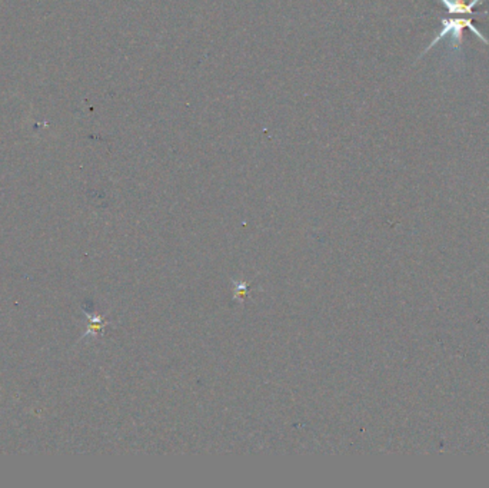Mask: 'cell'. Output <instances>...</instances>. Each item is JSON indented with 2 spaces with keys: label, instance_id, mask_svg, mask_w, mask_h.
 Here are the masks:
<instances>
[{
  "label": "cell",
  "instance_id": "obj_1",
  "mask_svg": "<svg viewBox=\"0 0 489 488\" xmlns=\"http://www.w3.org/2000/svg\"><path fill=\"white\" fill-rule=\"evenodd\" d=\"M441 22H442V30L439 32L438 36H435V38L432 39V42L428 45V47L422 52L421 56L426 55V53L431 49H433L435 45H438L442 39L448 38V36H450V49L454 52L461 50L462 39H464V29L465 28H469L470 30L475 33V36L478 39H481L485 45L489 46V41L485 38V36L482 34V32L475 25H472V21L468 19V17H442Z\"/></svg>",
  "mask_w": 489,
  "mask_h": 488
},
{
  "label": "cell",
  "instance_id": "obj_2",
  "mask_svg": "<svg viewBox=\"0 0 489 488\" xmlns=\"http://www.w3.org/2000/svg\"><path fill=\"white\" fill-rule=\"evenodd\" d=\"M441 3L448 9L449 13L472 14V9L478 3H482V0H470V2H464V0H441Z\"/></svg>",
  "mask_w": 489,
  "mask_h": 488
}]
</instances>
